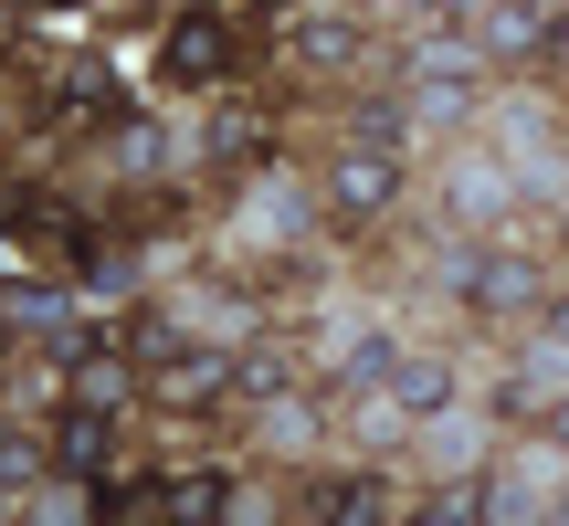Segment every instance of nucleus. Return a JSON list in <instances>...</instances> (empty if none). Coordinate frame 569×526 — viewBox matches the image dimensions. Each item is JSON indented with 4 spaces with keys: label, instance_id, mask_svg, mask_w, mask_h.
<instances>
[{
    "label": "nucleus",
    "instance_id": "nucleus-1",
    "mask_svg": "<svg viewBox=\"0 0 569 526\" xmlns=\"http://www.w3.org/2000/svg\"><path fill=\"white\" fill-rule=\"evenodd\" d=\"M443 284L475 305L486 326H528V316H549V284H538V263L517 253V232L496 253H443Z\"/></svg>",
    "mask_w": 569,
    "mask_h": 526
},
{
    "label": "nucleus",
    "instance_id": "nucleus-2",
    "mask_svg": "<svg viewBox=\"0 0 569 526\" xmlns=\"http://www.w3.org/2000/svg\"><path fill=\"white\" fill-rule=\"evenodd\" d=\"M338 222H380L390 201H401V148H380V138H359V148H338L327 159V190H317Z\"/></svg>",
    "mask_w": 569,
    "mask_h": 526
},
{
    "label": "nucleus",
    "instance_id": "nucleus-3",
    "mask_svg": "<svg viewBox=\"0 0 569 526\" xmlns=\"http://www.w3.org/2000/svg\"><path fill=\"white\" fill-rule=\"evenodd\" d=\"M222 74H232V32L211 11H180L159 32V84H222Z\"/></svg>",
    "mask_w": 569,
    "mask_h": 526
},
{
    "label": "nucleus",
    "instance_id": "nucleus-4",
    "mask_svg": "<svg viewBox=\"0 0 569 526\" xmlns=\"http://www.w3.org/2000/svg\"><path fill=\"white\" fill-rule=\"evenodd\" d=\"M453 222L486 232V243H507V222H517V169L507 159H465V169H453Z\"/></svg>",
    "mask_w": 569,
    "mask_h": 526
},
{
    "label": "nucleus",
    "instance_id": "nucleus-5",
    "mask_svg": "<svg viewBox=\"0 0 569 526\" xmlns=\"http://www.w3.org/2000/svg\"><path fill=\"white\" fill-rule=\"evenodd\" d=\"M549 32H559L549 0H486V11H475V42H486V63H528Z\"/></svg>",
    "mask_w": 569,
    "mask_h": 526
},
{
    "label": "nucleus",
    "instance_id": "nucleus-6",
    "mask_svg": "<svg viewBox=\"0 0 569 526\" xmlns=\"http://www.w3.org/2000/svg\"><path fill=\"white\" fill-rule=\"evenodd\" d=\"M390 368H401V347H390L380 326H359V316L327 326V380H338V390H380Z\"/></svg>",
    "mask_w": 569,
    "mask_h": 526
},
{
    "label": "nucleus",
    "instance_id": "nucleus-7",
    "mask_svg": "<svg viewBox=\"0 0 569 526\" xmlns=\"http://www.w3.org/2000/svg\"><path fill=\"white\" fill-rule=\"evenodd\" d=\"M63 390H74V411H127V401H138V368L96 337V347H74V358H63Z\"/></svg>",
    "mask_w": 569,
    "mask_h": 526
},
{
    "label": "nucleus",
    "instance_id": "nucleus-8",
    "mask_svg": "<svg viewBox=\"0 0 569 526\" xmlns=\"http://www.w3.org/2000/svg\"><path fill=\"white\" fill-rule=\"evenodd\" d=\"M401 74H432V84H475V74H486V42H475V32H411Z\"/></svg>",
    "mask_w": 569,
    "mask_h": 526
},
{
    "label": "nucleus",
    "instance_id": "nucleus-9",
    "mask_svg": "<svg viewBox=\"0 0 569 526\" xmlns=\"http://www.w3.org/2000/svg\"><path fill=\"white\" fill-rule=\"evenodd\" d=\"M380 390H390V401L411 411V422H432V411H453V368H443V358H401V368H390Z\"/></svg>",
    "mask_w": 569,
    "mask_h": 526
},
{
    "label": "nucleus",
    "instance_id": "nucleus-10",
    "mask_svg": "<svg viewBox=\"0 0 569 526\" xmlns=\"http://www.w3.org/2000/svg\"><path fill=\"white\" fill-rule=\"evenodd\" d=\"M106 432H117V411H63V432H53V464L74 474V485L106 464Z\"/></svg>",
    "mask_w": 569,
    "mask_h": 526
},
{
    "label": "nucleus",
    "instance_id": "nucleus-11",
    "mask_svg": "<svg viewBox=\"0 0 569 526\" xmlns=\"http://www.w3.org/2000/svg\"><path fill=\"white\" fill-rule=\"evenodd\" d=\"M222 390H243V368H232V358H180V368H169V390H159V401H169V411H211Z\"/></svg>",
    "mask_w": 569,
    "mask_h": 526
},
{
    "label": "nucleus",
    "instance_id": "nucleus-12",
    "mask_svg": "<svg viewBox=\"0 0 569 526\" xmlns=\"http://www.w3.org/2000/svg\"><path fill=\"white\" fill-rule=\"evenodd\" d=\"M317 401H284V390H264V453H317Z\"/></svg>",
    "mask_w": 569,
    "mask_h": 526
},
{
    "label": "nucleus",
    "instance_id": "nucleus-13",
    "mask_svg": "<svg viewBox=\"0 0 569 526\" xmlns=\"http://www.w3.org/2000/svg\"><path fill=\"white\" fill-rule=\"evenodd\" d=\"M390 495H380V474H348V485H317L306 495V516H380Z\"/></svg>",
    "mask_w": 569,
    "mask_h": 526
},
{
    "label": "nucleus",
    "instance_id": "nucleus-14",
    "mask_svg": "<svg viewBox=\"0 0 569 526\" xmlns=\"http://www.w3.org/2000/svg\"><path fill=\"white\" fill-rule=\"evenodd\" d=\"M296 63H359V32L348 21H296Z\"/></svg>",
    "mask_w": 569,
    "mask_h": 526
},
{
    "label": "nucleus",
    "instance_id": "nucleus-15",
    "mask_svg": "<svg viewBox=\"0 0 569 526\" xmlns=\"http://www.w3.org/2000/svg\"><path fill=\"white\" fill-rule=\"evenodd\" d=\"M232 474H169V516H222Z\"/></svg>",
    "mask_w": 569,
    "mask_h": 526
},
{
    "label": "nucleus",
    "instance_id": "nucleus-16",
    "mask_svg": "<svg viewBox=\"0 0 569 526\" xmlns=\"http://www.w3.org/2000/svg\"><path fill=\"white\" fill-rule=\"evenodd\" d=\"M264 211H274V232H306V222H317V201H306L296 180H264V190H253V222H264Z\"/></svg>",
    "mask_w": 569,
    "mask_h": 526
},
{
    "label": "nucleus",
    "instance_id": "nucleus-17",
    "mask_svg": "<svg viewBox=\"0 0 569 526\" xmlns=\"http://www.w3.org/2000/svg\"><path fill=\"white\" fill-rule=\"evenodd\" d=\"M411 117H422V127H453V117H465V84H432V74H411Z\"/></svg>",
    "mask_w": 569,
    "mask_h": 526
},
{
    "label": "nucleus",
    "instance_id": "nucleus-18",
    "mask_svg": "<svg viewBox=\"0 0 569 526\" xmlns=\"http://www.w3.org/2000/svg\"><path fill=\"white\" fill-rule=\"evenodd\" d=\"M32 474H42V453L21 443L11 422H0V495H11V506H21V485H32Z\"/></svg>",
    "mask_w": 569,
    "mask_h": 526
},
{
    "label": "nucleus",
    "instance_id": "nucleus-19",
    "mask_svg": "<svg viewBox=\"0 0 569 526\" xmlns=\"http://www.w3.org/2000/svg\"><path fill=\"white\" fill-rule=\"evenodd\" d=\"M127 358L169 368V358H180V316H138V337H127Z\"/></svg>",
    "mask_w": 569,
    "mask_h": 526
},
{
    "label": "nucleus",
    "instance_id": "nucleus-20",
    "mask_svg": "<svg viewBox=\"0 0 569 526\" xmlns=\"http://www.w3.org/2000/svg\"><path fill=\"white\" fill-rule=\"evenodd\" d=\"M348 127H359V138H380V148H401V105H390V95H369V105H348Z\"/></svg>",
    "mask_w": 569,
    "mask_h": 526
},
{
    "label": "nucleus",
    "instance_id": "nucleus-21",
    "mask_svg": "<svg viewBox=\"0 0 569 526\" xmlns=\"http://www.w3.org/2000/svg\"><path fill=\"white\" fill-rule=\"evenodd\" d=\"M538 422H549V443L569 453V390H559V401H549V411H538Z\"/></svg>",
    "mask_w": 569,
    "mask_h": 526
},
{
    "label": "nucleus",
    "instance_id": "nucleus-22",
    "mask_svg": "<svg viewBox=\"0 0 569 526\" xmlns=\"http://www.w3.org/2000/svg\"><path fill=\"white\" fill-rule=\"evenodd\" d=\"M390 11H411V21H422V11H453V0H390Z\"/></svg>",
    "mask_w": 569,
    "mask_h": 526
},
{
    "label": "nucleus",
    "instance_id": "nucleus-23",
    "mask_svg": "<svg viewBox=\"0 0 569 526\" xmlns=\"http://www.w3.org/2000/svg\"><path fill=\"white\" fill-rule=\"evenodd\" d=\"M549 326H559V337H569V295H559V305H549Z\"/></svg>",
    "mask_w": 569,
    "mask_h": 526
},
{
    "label": "nucleus",
    "instance_id": "nucleus-24",
    "mask_svg": "<svg viewBox=\"0 0 569 526\" xmlns=\"http://www.w3.org/2000/svg\"><path fill=\"white\" fill-rule=\"evenodd\" d=\"M11 337H21V326H11V305H0V347H11Z\"/></svg>",
    "mask_w": 569,
    "mask_h": 526
},
{
    "label": "nucleus",
    "instance_id": "nucleus-25",
    "mask_svg": "<svg viewBox=\"0 0 569 526\" xmlns=\"http://www.w3.org/2000/svg\"><path fill=\"white\" fill-rule=\"evenodd\" d=\"M253 11H284V0H253Z\"/></svg>",
    "mask_w": 569,
    "mask_h": 526
}]
</instances>
